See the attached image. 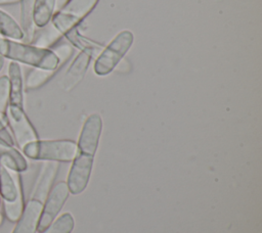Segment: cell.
Returning <instances> with one entry per match:
<instances>
[{
	"mask_svg": "<svg viewBox=\"0 0 262 233\" xmlns=\"http://www.w3.org/2000/svg\"><path fill=\"white\" fill-rule=\"evenodd\" d=\"M43 208V202L30 198L25 204L24 211L15 222L11 233H37V227Z\"/></svg>",
	"mask_w": 262,
	"mask_h": 233,
	"instance_id": "obj_8",
	"label": "cell"
},
{
	"mask_svg": "<svg viewBox=\"0 0 262 233\" xmlns=\"http://www.w3.org/2000/svg\"><path fill=\"white\" fill-rule=\"evenodd\" d=\"M58 168L59 165L56 161H45L42 165V168L32 190L31 198L38 199L44 202L49 191L52 188V184L58 172Z\"/></svg>",
	"mask_w": 262,
	"mask_h": 233,
	"instance_id": "obj_9",
	"label": "cell"
},
{
	"mask_svg": "<svg viewBox=\"0 0 262 233\" xmlns=\"http://www.w3.org/2000/svg\"><path fill=\"white\" fill-rule=\"evenodd\" d=\"M68 40L69 42H71L76 48L80 49L81 52H85L87 54H89L91 57L93 56H96L97 54H99L102 49L104 48L102 45L94 42V41H91V40H88L86 39L85 37L81 36L77 30V28L69 31L67 34L63 35Z\"/></svg>",
	"mask_w": 262,
	"mask_h": 233,
	"instance_id": "obj_13",
	"label": "cell"
},
{
	"mask_svg": "<svg viewBox=\"0 0 262 233\" xmlns=\"http://www.w3.org/2000/svg\"><path fill=\"white\" fill-rule=\"evenodd\" d=\"M0 56L35 68L55 71L60 65L56 54L46 48L0 37Z\"/></svg>",
	"mask_w": 262,
	"mask_h": 233,
	"instance_id": "obj_2",
	"label": "cell"
},
{
	"mask_svg": "<svg viewBox=\"0 0 262 233\" xmlns=\"http://www.w3.org/2000/svg\"><path fill=\"white\" fill-rule=\"evenodd\" d=\"M55 71H48V69H42V68H33L31 69L25 80V87L28 90H34L38 89L41 86H43L45 83H47L56 73Z\"/></svg>",
	"mask_w": 262,
	"mask_h": 233,
	"instance_id": "obj_18",
	"label": "cell"
},
{
	"mask_svg": "<svg viewBox=\"0 0 262 233\" xmlns=\"http://www.w3.org/2000/svg\"><path fill=\"white\" fill-rule=\"evenodd\" d=\"M3 66H4V58L2 56H0V72L3 68Z\"/></svg>",
	"mask_w": 262,
	"mask_h": 233,
	"instance_id": "obj_25",
	"label": "cell"
},
{
	"mask_svg": "<svg viewBox=\"0 0 262 233\" xmlns=\"http://www.w3.org/2000/svg\"><path fill=\"white\" fill-rule=\"evenodd\" d=\"M69 0H55V7H54V12L58 11Z\"/></svg>",
	"mask_w": 262,
	"mask_h": 233,
	"instance_id": "obj_23",
	"label": "cell"
},
{
	"mask_svg": "<svg viewBox=\"0 0 262 233\" xmlns=\"http://www.w3.org/2000/svg\"><path fill=\"white\" fill-rule=\"evenodd\" d=\"M133 40L132 32L128 30L120 32L98 54L94 62L95 74L98 76L108 75L130 49Z\"/></svg>",
	"mask_w": 262,
	"mask_h": 233,
	"instance_id": "obj_4",
	"label": "cell"
},
{
	"mask_svg": "<svg viewBox=\"0 0 262 233\" xmlns=\"http://www.w3.org/2000/svg\"><path fill=\"white\" fill-rule=\"evenodd\" d=\"M102 131V120L98 113L90 114L84 122L77 143V154L72 160L67 185L70 193L78 195L88 185L94 155L96 153Z\"/></svg>",
	"mask_w": 262,
	"mask_h": 233,
	"instance_id": "obj_1",
	"label": "cell"
},
{
	"mask_svg": "<svg viewBox=\"0 0 262 233\" xmlns=\"http://www.w3.org/2000/svg\"><path fill=\"white\" fill-rule=\"evenodd\" d=\"M0 144L4 146H14V140L7 128L6 120L0 115Z\"/></svg>",
	"mask_w": 262,
	"mask_h": 233,
	"instance_id": "obj_21",
	"label": "cell"
},
{
	"mask_svg": "<svg viewBox=\"0 0 262 233\" xmlns=\"http://www.w3.org/2000/svg\"><path fill=\"white\" fill-rule=\"evenodd\" d=\"M50 50H52L56 54L60 63L68 60L70 58V56L72 55V52H73L72 47L68 44H60V45H58V46H56V47H54L53 49H50Z\"/></svg>",
	"mask_w": 262,
	"mask_h": 233,
	"instance_id": "obj_22",
	"label": "cell"
},
{
	"mask_svg": "<svg viewBox=\"0 0 262 233\" xmlns=\"http://www.w3.org/2000/svg\"><path fill=\"white\" fill-rule=\"evenodd\" d=\"M20 27L24 31L25 43H30L36 30L33 19L34 0H21L20 2Z\"/></svg>",
	"mask_w": 262,
	"mask_h": 233,
	"instance_id": "obj_17",
	"label": "cell"
},
{
	"mask_svg": "<svg viewBox=\"0 0 262 233\" xmlns=\"http://www.w3.org/2000/svg\"><path fill=\"white\" fill-rule=\"evenodd\" d=\"M0 37L16 41H21L25 37L20 25L2 9H0Z\"/></svg>",
	"mask_w": 262,
	"mask_h": 233,
	"instance_id": "obj_14",
	"label": "cell"
},
{
	"mask_svg": "<svg viewBox=\"0 0 262 233\" xmlns=\"http://www.w3.org/2000/svg\"><path fill=\"white\" fill-rule=\"evenodd\" d=\"M1 209H2V198L0 196V224H1V220H2V214H1Z\"/></svg>",
	"mask_w": 262,
	"mask_h": 233,
	"instance_id": "obj_26",
	"label": "cell"
},
{
	"mask_svg": "<svg viewBox=\"0 0 262 233\" xmlns=\"http://www.w3.org/2000/svg\"><path fill=\"white\" fill-rule=\"evenodd\" d=\"M91 58L92 57L85 52H80L76 56L62 80V88L66 91L73 90L83 80L89 63L91 62Z\"/></svg>",
	"mask_w": 262,
	"mask_h": 233,
	"instance_id": "obj_10",
	"label": "cell"
},
{
	"mask_svg": "<svg viewBox=\"0 0 262 233\" xmlns=\"http://www.w3.org/2000/svg\"><path fill=\"white\" fill-rule=\"evenodd\" d=\"M0 164L15 173H21L28 169L26 157L14 146H4L0 144Z\"/></svg>",
	"mask_w": 262,
	"mask_h": 233,
	"instance_id": "obj_12",
	"label": "cell"
},
{
	"mask_svg": "<svg viewBox=\"0 0 262 233\" xmlns=\"http://www.w3.org/2000/svg\"><path fill=\"white\" fill-rule=\"evenodd\" d=\"M5 120L11 130L14 143H16L20 149L26 144L39 139L37 131L27 115L24 107L8 105Z\"/></svg>",
	"mask_w": 262,
	"mask_h": 233,
	"instance_id": "obj_6",
	"label": "cell"
},
{
	"mask_svg": "<svg viewBox=\"0 0 262 233\" xmlns=\"http://www.w3.org/2000/svg\"><path fill=\"white\" fill-rule=\"evenodd\" d=\"M21 0H0V5H10V4H15L19 3Z\"/></svg>",
	"mask_w": 262,
	"mask_h": 233,
	"instance_id": "obj_24",
	"label": "cell"
},
{
	"mask_svg": "<svg viewBox=\"0 0 262 233\" xmlns=\"http://www.w3.org/2000/svg\"><path fill=\"white\" fill-rule=\"evenodd\" d=\"M69 195L70 190L67 182H58L51 188L43 202V208L38 223L37 232H43L52 224L69 198Z\"/></svg>",
	"mask_w": 262,
	"mask_h": 233,
	"instance_id": "obj_7",
	"label": "cell"
},
{
	"mask_svg": "<svg viewBox=\"0 0 262 233\" xmlns=\"http://www.w3.org/2000/svg\"><path fill=\"white\" fill-rule=\"evenodd\" d=\"M9 104V81L7 76L0 77V115L5 119Z\"/></svg>",
	"mask_w": 262,
	"mask_h": 233,
	"instance_id": "obj_20",
	"label": "cell"
},
{
	"mask_svg": "<svg viewBox=\"0 0 262 233\" xmlns=\"http://www.w3.org/2000/svg\"><path fill=\"white\" fill-rule=\"evenodd\" d=\"M7 77L9 81V104L8 105L24 107L25 83H24L19 63L11 61L8 64Z\"/></svg>",
	"mask_w": 262,
	"mask_h": 233,
	"instance_id": "obj_11",
	"label": "cell"
},
{
	"mask_svg": "<svg viewBox=\"0 0 262 233\" xmlns=\"http://www.w3.org/2000/svg\"><path fill=\"white\" fill-rule=\"evenodd\" d=\"M23 153L35 160L72 161L77 154V143L73 140H35L21 148Z\"/></svg>",
	"mask_w": 262,
	"mask_h": 233,
	"instance_id": "obj_3",
	"label": "cell"
},
{
	"mask_svg": "<svg viewBox=\"0 0 262 233\" xmlns=\"http://www.w3.org/2000/svg\"><path fill=\"white\" fill-rule=\"evenodd\" d=\"M38 29L40 30H35L33 38L29 44H32L40 48L49 49L61 37V34L52 26V24H47L46 26Z\"/></svg>",
	"mask_w": 262,
	"mask_h": 233,
	"instance_id": "obj_15",
	"label": "cell"
},
{
	"mask_svg": "<svg viewBox=\"0 0 262 233\" xmlns=\"http://www.w3.org/2000/svg\"><path fill=\"white\" fill-rule=\"evenodd\" d=\"M55 0H34L33 19L37 28H42L49 24L54 13Z\"/></svg>",
	"mask_w": 262,
	"mask_h": 233,
	"instance_id": "obj_16",
	"label": "cell"
},
{
	"mask_svg": "<svg viewBox=\"0 0 262 233\" xmlns=\"http://www.w3.org/2000/svg\"><path fill=\"white\" fill-rule=\"evenodd\" d=\"M99 0H69L51 17L52 26L64 35L77 26L94 9Z\"/></svg>",
	"mask_w": 262,
	"mask_h": 233,
	"instance_id": "obj_5",
	"label": "cell"
},
{
	"mask_svg": "<svg viewBox=\"0 0 262 233\" xmlns=\"http://www.w3.org/2000/svg\"><path fill=\"white\" fill-rule=\"evenodd\" d=\"M75 227V220L70 213H63L52 224L40 233H71Z\"/></svg>",
	"mask_w": 262,
	"mask_h": 233,
	"instance_id": "obj_19",
	"label": "cell"
}]
</instances>
